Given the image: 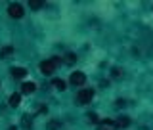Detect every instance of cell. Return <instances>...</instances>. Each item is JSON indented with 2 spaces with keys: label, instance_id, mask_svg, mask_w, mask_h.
Returning a JSON list of instances; mask_svg holds the SVG:
<instances>
[{
  "label": "cell",
  "instance_id": "2",
  "mask_svg": "<svg viewBox=\"0 0 153 130\" xmlns=\"http://www.w3.org/2000/svg\"><path fill=\"white\" fill-rule=\"evenodd\" d=\"M8 13L12 16L13 19H21L23 16H25V10H23V6L19 2H12L8 6Z\"/></svg>",
  "mask_w": 153,
  "mask_h": 130
},
{
  "label": "cell",
  "instance_id": "11",
  "mask_svg": "<svg viewBox=\"0 0 153 130\" xmlns=\"http://www.w3.org/2000/svg\"><path fill=\"white\" fill-rule=\"evenodd\" d=\"M29 6H31L33 10H40L42 6H44V2H42V0H29Z\"/></svg>",
  "mask_w": 153,
  "mask_h": 130
},
{
  "label": "cell",
  "instance_id": "5",
  "mask_svg": "<svg viewBox=\"0 0 153 130\" xmlns=\"http://www.w3.org/2000/svg\"><path fill=\"white\" fill-rule=\"evenodd\" d=\"M12 75L16 77V79H25V77H27V69H25V67H13Z\"/></svg>",
  "mask_w": 153,
  "mask_h": 130
},
{
  "label": "cell",
  "instance_id": "12",
  "mask_svg": "<svg viewBox=\"0 0 153 130\" xmlns=\"http://www.w3.org/2000/svg\"><path fill=\"white\" fill-rule=\"evenodd\" d=\"M115 124H117V128H121V126H128V124H130V121H128L126 117H124V119L121 117V119H119V121L115 123Z\"/></svg>",
  "mask_w": 153,
  "mask_h": 130
},
{
  "label": "cell",
  "instance_id": "7",
  "mask_svg": "<svg viewBox=\"0 0 153 130\" xmlns=\"http://www.w3.org/2000/svg\"><path fill=\"white\" fill-rule=\"evenodd\" d=\"M21 90H23V94H33V92L36 90V84H35V82H25Z\"/></svg>",
  "mask_w": 153,
  "mask_h": 130
},
{
  "label": "cell",
  "instance_id": "14",
  "mask_svg": "<svg viewBox=\"0 0 153 130\" xmlns=\"http://www.w3.org/2000/svg\"><path fill=\"white\" fill-rule=\"evenodd\" d=\"M90 123H96V124H100V119H98V115H96V113H90Z\"/></svg>",
  "mask_w": 153,
  "mask_h": 130
},
{
  "label": "cell",
  "instance_id": "13",
  "mask_svg": "<svg viewBox=\"0 0 153 130\" xmlns=\"http://www.w3.org/2000/svg\"><path fill=\"white\" fill-rule=\"evenodd\" d=\"M63 59H65V61H67V63H73V61H75V59H76V56H75V54H67V56H65V57H63Z\"/></svg>",
  "mask_w": 153,
  "mask_h": 130
},
{
  "label": "cell",
  "instance_id": "8",
  "mask_svg": "<svg viewBox=\"0 0 153 130\" xmlns=\"http://www.w3.org/2000/svg\"><path fill=\"white\" fill-rule=\"evenodd\" d=\"M19 102H21V96H19V94H12V96H10V105H12V107H17Z\"/></svg>",
  "mask_w": 153,
  "mask_h": 130
},
{
  "label": "cell",
  "instance_id": "3",
  "mask_svg": "<svg viewBox=\"0 0 153 130\" xmlns=\"http://www.w3.org/2000/svg\"><path fill=\"white\" fill-rule=\"evenodd\" d=\"M94 98V90L92 88H82L79 90V94H76V100H79L80 103H90Z\"/></svg>",
  "mask_w": 153,
  "mask_h": 130
},
{
  "label": "cell",
  "instance_id": "10",
  "mask_svg": "<svg viewBox=\"0 0 153 130\" xmlns=\"http://www.w3.org/2000/svg\"><path fill=\"white\" fill-rule=\"evenodd\" d=\"M52 84H54L57 90H65V86H67L63 79H54V80H52Z\"/></svg>",
  "mask_w": 153,
  "mask_h": 130
},
{
  "label": "cell",
  "instance_id": "9",
  "mask_svg": "<svg viewBox=\"0 0 153 130\" xmlns=\"http://www.w3.org/2000/svg\"><path fill=\"white\" fill-rule=\"evenodd\" d=\"M13 54V46H4L2 50H0V57H8Z\"/></svg>",
  "mask_w": 153,
  "mask_h": 130
},
{
  "label": "cell",
  "instance_id": "1",
  "mask_svg": "<svg viewBox=\"0 0 153 130\" xmlns=\"http://www.w3.org/2000/svg\"><path fill=\"white\" fill-rule=\"evenodd\" d=\"M61 57H54V59H48V61H42L40 63V73L42 75H52L56 71V65Z\"/></svg>",
  "mask_w": 153,
  "mask_h": 130
},
{
  "label": "cell",
  "instance_id": "6",
  "mask_svg": "<svg viewBox=\"0 0 153 130\" xmlns=\"http://www.w3.org/2000/svg\"><path fill=\"white\" fill-rule=\"evenodd\" d=\"M100 130H117V124L113 121H102L100 123Z\"/></svg>",
  "mask_w": 153,
  "mask_h": 130
},
{
  "label": "cell",
  "instance_id": "4",
  "mask_svg": "<svg viewBox=\"0 0 153 130\" xmlns=\"http://www.w3.org/2000/svg\"><path fill=\"white\" fill-rule=\"evenodd\" d=\"M69 82L75 84V86H80V84L86 82V75L80 73V71H75V73H71V77H69Z\"/></svg>",
  "mask_w": 153,
  "mask_h": 130
}]
</instances>
